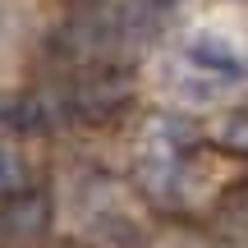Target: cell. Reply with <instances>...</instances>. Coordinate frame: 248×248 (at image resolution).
Wrapping results in <instances>:
<instances>
[{"label": "cell", "instance_id": "obj_1", "mask_svg": "<svg viewBox=\"0 0 248 248\" xmlns=\"http://www.w3.org/2000/svg\"><path fill=\"white\" fill-rule=\"evenodd\" d=\"M46 230V202L42 198H23L5 212V234L9 239H32V234Z\"/></svg>", "mask_w": 248, "mask_h": 248}]
</instances>
